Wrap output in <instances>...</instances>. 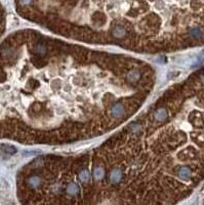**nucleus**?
<instances>
[{"instance_id":"obj_9","label":"nucleus","mask_w":204,"mask_h":205,"mask_svg":"<svg viewBox=\"0 0 204 205\" xmlns=\"http://www.w3.org/2000/svg\"><path fill=\"white\" fill-rule=\"evenodd\" d=\"M78 190H79V189H78L77 185H75L74 183H71L68 187H67V192H68V194L70 195H76L78 193Z\"/></svg>"},{"instance_id":"obj_13","label":"nucleus","mask_w":204,"mask_h":205,"mask_svg":"<svg viewBox=\"0 0 204 205\" xmlns=\"http://www.w3.org/2000/svg\"><path fill=\"white\" fill-rule=\"evenodd\" d=\"M32 2V0H21V3L23 5H28Z\"/></svg>"},{"instance_id":"obj_5","label":"nucleus","mask_w":204,"mask_h":205,"mask_svg":"<svg viewBox=\"0 0 204 205\" xmlns=\"http://www.w3.org/2000/svg\"><path fill=\"white\" fill-rule=\"evenodd\" d=\"M167 117V113L165 109H159L155 113V119L158 121H163Z\"/></svg>"},{"instance_id":"obj_8","label":"nucleus","mask_w":204,"mask_h":205,"mask_svg":"<svg viewBox=\"0 0 204 205\" xmlns=\"http://www.w3.org/2000/svg\"><path fill=\"white\" fill-rule=\"evenodd\" d=\"M190 36L196 38V39H200V38L203 37V32L199 28H193L190 31Z\"/></svg>"},{"instance_id":"obj_10","label":"nucleus","mask_w":204,"mask_h":205,"mask_svg":"<svg viewBox=\"0 0 204 205\" xmlns=\"http://www.w3.org/2000/svg\"><path fill=\"white\" fill-rule=\"evenodd\" d=\"M104 169L103 168H101V167H97L95 169V177H96V180H101V179H103L104 177Z\"/></svg>"},{"instance_id":"obj_6","label":"nucleus","mask_w":204,"mask_h":205,"mask_svg":"<svg viewBox=\"0 0 204 205\" xmlns=\"http://www.w3.org/2000/svg\"><path fill=\"white\" fill-rule=\"evenodd\" d=\"M110 177H111V181H113V183H118V181H120V180H121V171L119 169H114L111 172Z\"/></svg>"},{"instance_id":"obj_4","label":"nucleus","mask_w":204,"mask_h":205,"mask_svg":"<svg viewBox=\"0 0 204 205\" xmlns=\"http://www.w3.org/2000/svg\"><path fill=\"white\" fill-rule=\"evenodd\" d=\"M126 34V31H125L122 27H116V28L113 30V36L116 38H122L125 36Z\"/></svg>"},{"instance_id":"obj_3","label":"nucleus","mask_w":204,"mask_h":205,"mask_svg":"<svg viewBox=\"0 0 204 205\" xmlns=\"http://www.w3.org/2000/svg\"><path fill=\"white\" fill-rule=\"evenodd\" d=\"M127 79H128L129 82H131V83L136 82V81L140 79V73L136 70H133L131 72H129L128 75H127Z\"/></svg>"},{"instance_id":"obj_12","label":"nucleus","mask_w":204,"mask_h":205,"mask_svg":"<svg viewBox=\"0 0 204 205\" xmlns=\"http://www.w3.org/2000/svg\"><path fill=\"white\" fill-rule=\"evenodd\" d=\"M35 52L37 53H40V55H43V53L46 52V48L44 45H41V44H38L36 47H35Z\"/></svg>"},{"instance_id":"obj_11","label":"nucleus","mask_w":204,"mask_h":205,"mask_svg":"<svg viewBox=\"0 0 204 205\" xmlns=\"http://www.w3.org/2000/svg\"><path fill=\"white\" fill-rule=\"evenodd\" d=\"M79 179L81 181H87L89 180V173L88 171H86V170H83L80 175H79Z\"/></svg>"},{"instance_id":"obj_7","label":"nucleus","mask_w":204,"mask_h":205,"mask_svg":"<svg viewBox=\"0 0 204 205\" xmlns=\"http://www.w3.org/2000/svg\"><path fill=\"white\" fill-rule=\"evenodd\" d=\"M28 184L30 187H32V188H38L39 186L41 185V180H40V177H38V176H32L28 181Z\"/></svg>"},{"instance_id":"obj_2","label":"nucleus","mask_w":204,"mask_h":205,"mask_svg":"<svg viewBox=\"0 0 204 205\" xmlns=\"http://www.w3.org/2000/svg\"><path fill=\"white\" fill-rule=\"evenodd\" d=\"M179 176L183 180H189L191 176L190 169L187 167H182L179 170Z\"/></svg>"},{"instance_id":"obj_1","label":"nucleus","mask_w":204,"mask_h":205,"mask_svg":"<svg viewBox=\"0 0 204 205\" xmlns=\"http://www.w3.org/2000/svg\"><path fill=\"white\" fill-rule=\"evenodd\" d=\"M111 113L114 117H120V116H122L124 114V108L122 105H120V104H116V105L112 108Z\"/></svg>"}]
</instances>
